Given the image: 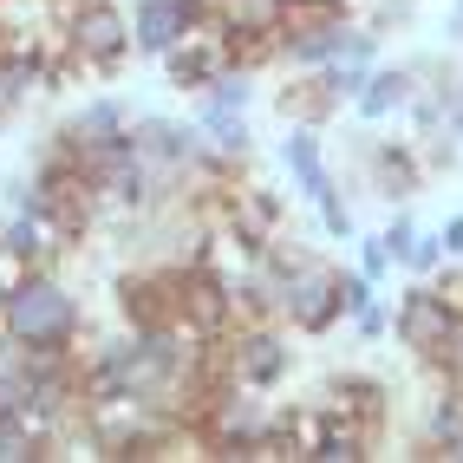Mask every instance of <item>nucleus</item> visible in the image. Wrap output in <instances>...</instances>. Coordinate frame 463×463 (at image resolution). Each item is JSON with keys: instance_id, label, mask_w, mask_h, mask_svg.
I'll use <instances>...</instances> for the list:
<instances>
[{"instance_id": "nucleus-1", "label": "nucleus", "mask_w": 463, "mask_h": 463, "mask_svg": "<svg viewBox=\"0 0 463 463\" xmlns=\"http://www.w3.org/2000/svg\"><path fill=\"white\" fill-rule=\"evenodd\" d=\"M0 326L26 346H72L85 326V300L59 281V268H33L20 294L0 300Z\"/></svg>"}, {"instance_id": "nucleus-2", "label": "nucleus", "mask_w": 463, "mask_h": 463, "mask_svg": "<svg viewBox=\"0 0 463 463\" xmlns=\"http://www.w3.org/2000/svg\"><path fill=\"white\" fill-rule=\"evenodd\" d=\"M215 365H222V385H249V392H274L294 373V346L281 320L261 326H229L215 333Z\"/></svg>"}, {"instance_id": "nucleus-3", "label": "nucleus", "mask_w": 463, "mask_h": 463, "mask_svg": "<svg viewBox=\"0 0 463 463\" xmlns=\"http://www.w3.org/2000/svg\"><path fill=\"white\" fill-rule=\"evenodd\" d=\"M339 320V268H326L320 255H300L288 268V300H281V326H294L300 339H326Z\"/></svg>"}, {"instance_id": "nucleus-4", "label": "nucleus", "mask_w": 463, "mask_h": 463, "mask_svg": "<svg viewBox=\"0 0 463 463\" xmlns=\"http://www.w3.org/2000/svg\"><path fill=\"white\" fill-rule=\"evenodd\" d=\"M66 26H72V52L99 79L125 72V59H131V7H118V0H79Z\"/></svg>"}, {"instance_id": "nucleus-5", "label": "nucleus", "mask_w": 463, "mask_h": 463, "mask_svg": "<svg viewBox=\"0 0 463 463\" xmlns=\"http://www.w3.org/2000/svg\"><path fill=\"white\" fill-rule=\"evenodd\" d=\"M359 157H365V170H373V196H385V203L418 196L424 176H430L418 137H359Z\"/></svg>"}, {"instance_id": "nucleus-6", "label": "nucleus", "mask_w": 463, "mask_h": 463, "mask_svg": "<svg viewBox=\"0 0 463 463\" xmlns=\"http://www.w3.org/2000/svg\"><path fill=\"white\" fill-rule=\"evenodd\" d=\"M444 333H450L444 300L430 294L424 274H411V288H398V307H392V339H398L411 359H430V353L444 346Z\"/></svg>"}, {"instance_id": "nucleus-7", "label": "nucleus", "mask_w": 463, "mask_h": 463, "mask_svg": "<svg viewBox=\"0 0 463 463\" xmlns=\"http://www.w3.org/2000/svg\"><path fill=\"white\" fill-rule=\"evenodd\" d=\"M281 164H288L294 190H300L307 203H320L326 190H339V176H333V164H326V144H320L314 125H288V137H281Z\"/></svg>"}, {"instance_id": "nucleus-8", "label": "nucleus", "mask_w": 463, "mask_h": 463, "mask_svg": "<svg viewBox=\"0 0 463 463\" xmlns=\"http://www.w3.org/2000/svg\"><path fill=\"white\" fill-rule=\"evenodd\" d=\"M457 444H463V385L430 379L424 418H418V450H424V457H450Z\"/></svg>"}, {"instance_id": "nucleus-9", "label": "nucleus", "mask_w": 463, "mask_h": 463, "mask_svg": "<svg viewBox=\"0 0 463 463\" xmlns=\"http://www.w3.org/2000/svg\"><path fill=\"white\" fill-rule=\"evenodd\" d=\"M190 125L203 131V144L215 150V157H229L235 170L255 157V131H249V111H229V105H215V99H196Z\"/></svg>"}, {"instance_id": "nucleus-10", "label": "nucleus", "mask_w": 463, "mask_h": 463, "mask_svg": "<svg viewBox=\"0 0 463 463\" xmlns=\"http://www.w3.org/2000/svg\"><path fill=\"white\" fill-rule=\"evenodd\" d=\"M183 26H190V7L183 0H131V52L137 59H157L183 40Z\"/></svg>"}, {"instance_id": "nucleus-11", "label": "nucleus", "mask_w": 463, "mask_h": 463, "mask_svg": "<svg viewBox=\"0 0 463 463\" xmlns=\"http://www.w3.org/2000/svg\"><path fill=\"white\" fill-rule=\"evenodd\" d=\"M131 131V111H125V99H111V91H99V99H85L66 125H59V137H66L72 150H99V144H111V137H125Z\"/></svg>"}, {"instance_id": "nucleus-12", "label": "nucleus", "mask_w": 463, "mask_h": 463, "mask_svg": "<svg viewBox=\"0 0 463 463\" xmlns=\"http://www.w3.org/2000/svg\"><path fill=\"white\" fill-rule=\"evenodd\" d=\"M418 91V66H379L365 72V85H359V99H353V111L365 118V125H385V118H398L405 111V99Z\"/></svg>"}, {"instance_id": "nucleus-13", "label": "nucleus", "mask_w": 463, "mask_h": 463, "mask_svg": "<svg viewBox=\"0 0 463 463\" xmlns=\"http://www.w3.org/2000/svg\"><path fill=\"white\" fill-rule=\"evenodd\" d=\"M274 111H281V125H314V131H326L339 105L326 99L320 72H288V85L274 91Z\"/></svg>"}, {"instance_id": "nucleus-14", "label": "nucleus", "mask_w": 463, "mask_h": 463, "mask_svg": "<svg viewBox=\"0 0 463 463\" xmlns=\"http://www.w3.org/2000/svg\"><path fill=\"white\" fill-rule=\"evenodd\" d=\"M314 72H320V85H326V99H333V105H353L373 66H359V59H326V66H314Z\"/></svg>"}, {"instance_id": "nucleus-15", "label": "nucleus", "mask_w": 463, "mask_h": 463, "mask_svg": "<svg viewBox=\"0 0 463 463\" xmlns=\"http://www.w3.org/2000/svg\"><path fill=\"white\" fill-rule=\"evenodd\" d=\"M196 99H215V105H229V111H249L255 105V72H241V66H229L222 79H209Z\"/></svg>"}, {"instance_id": "nucleus-16", "label": "nucleus", "mask_w": 463, "mask_h": 463, "mask_svg": "<svg viewBox=\"0 0 463 463\" xmlns=\"http://www.w3.org/2000/svg\"><path fill=\"white\" fill-rule=\"evenodd\" d=\"M215 7H222L229 26H281L288 0H215Z\"/></svg>"}, {"instance_id": "nucleus-17", "label": "nucleus", "mask_w": 463, "mask_h": 463, "mask_svg": "<svg viewBox=\"0 0 463 463\" xmlns=\"http://www.w3.org/2000/svg\"><path fill=\"white\" fill-rule=\"evenodd\" d=\"M424 281H430V294L444 300V314L463 320V261H438V268L424 274Z\"/></svg>"}, {"instance_id": "nucleus-18", "label": "nucleus", "mask_w": 463, "mask_h": 463, "mask_svg": "<svg viewBox=\"0 0 463 463\" xmlns=\"http://www.w3.org/2000/svg\"><path fill=\"white\" fill-rule=\"evenodd\" d=\"M314 209H320V229H326V241H353V235H359V222H353V203L339 196V190H326Z\"/></svg>"}, {"instance_id": "nucleus-19", "label": "nucleus", "mask_w": 463, "mask_h": 463, "mask_svg": "<svg viewBox=\"0 0 463 463\" xmlns=\"http://www.w3.org/2000/svg\"><path fill=\"white\" fill-rule=\"evenodd\" d=\"M438 261H444V235H438V229H418V235H411V249H405V261H398V268H411V274H430Z\"/></svg>"}, {"instance_id": "nucleus-20", "label": "nucleus", "mask_w": 463, "mask_h": 463, "mask_svg": "<svg viewBox=\"0 0 463 463\" xmlns=\"http://www.w3.org/2000/svg\"><path fill=\"white\" fill-rule=\"evenodd\" d=\"M353 241H359V274H365V281H373V288H379V281H385V274L398 268V261H392V249H385V241H379V235H353Z\"/></svg>"}, {"instance_id": "nucleus-21", "label": "nucleus", "mask_w": 463, "mask_h": 463, "mask_svg": "<svg viewBox=\"0 0 463 463\" xmlns=\"http://www.w3.org/2000/svg\"><path fill=\"white\" fill-rule=\"evenodd\" d=\"M365 300H379V288H373V281H365V274H359V268H339V314H346V320H353V314H359V307H365Z\"/></svg>"}, {"instance_id": "nucleus-22", "label": "nucleus", "mask_w": 463, "mask_h": 463, "mask_svg": "<svg viewBox=\"0 0 463 463\" xmlns=\"http://www.w3.org/2000/svg\"><path fill=\"white\" fill-rule=\"evenodd\" d=\"M26 274H33V261H26L14 241H0V300L20 294V288H26Z\"/></svg>"}, {"instance_id": "nucleus-23", "label": "nucleus", "mask_w": 463, "mask_h": 463, "mask_svg": "<svg viewBox=\"0 0 463 463\" xmlns=\"http://www.w3.org/2000/svg\"><path fill=\"white\" fill-rule=\"evenodd\" d=\"M411 235H418V222H411V209H392V222L379 229V241L392 249V261H405V249H411Z\"/></svg>"}, {"instance_id": "nucleus-24", "label": "nucleus", "mask_w": 463, "mask_h": 463, "mask_svg": "<svg viewBox=\"0 0 463 463\" xmlns=\"http://www.w3.org/2000/svg\"><path fill=\"white\" fill-rule=\"evenodd\" d=\"M353 333H359V339H392V314H385L379 300H365L359 314H353Z\"/></svg>"}, {"instance_id": "nucleus-25", "label": "nucleus", "mask_w": 463, "mask_h": 463, "mask_svg": "<svg viewBox=\"0 0 463 463\" xmlns=\"http://www.w3.org/2000/svg\"><path fill=\"white\" fill-rule=\"evenodd\" d=\"M444 137L450 144L463 137V79H450V91H444Z\"/></svg>"}, {"instance_id": "nucleus-26", "label": "nucleus", "mask_w": 463, "mask_h": 463, "mask_svg": "<svg viewBox=\"0 0 463 463\" xmlns=\"http://www.w3.org/2000/svg\"><path fill=\"white\" fill-rule=\"evenodd\" d=\"M444 261H463V215H444Z\"/></svg>"}, {"instance_id": "nucleus-27", "label": "nucleus", "mask_w": 463, "mask_h": 463, "mask_svg": "<svg viewBox=\"0 0 463 463\" xmlns=\"http://www.w3.org/2000/svg\"><path fill=\"white\" fill-rule=\"evenodd\" d=\"M450 40L463 46V0H450Z\"/></svg>"}]
</instances>
